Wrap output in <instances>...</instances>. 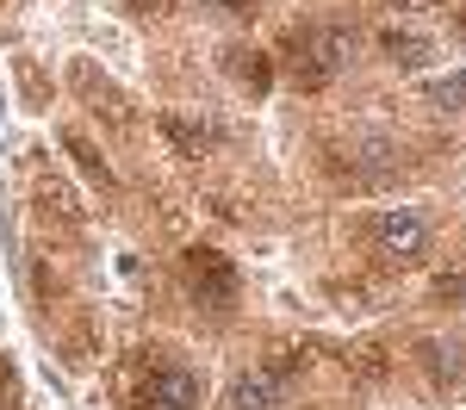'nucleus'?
I'll list each match as a JSON object with an SVG mask.
<instances>
[{
  "label": "nucleus",
  "mask_w": 466,
  "mask_h": 410,
  "mask_svg": "<svg viewBox=\"0 0 466 410\" xmlns=\"http://www.w3.org/2000/svg\"><path fill=\"white\" fill-rule=\"evenodd\" d=\"M355 44H360V37L349 32V25H299V32H287V69H292V81H299L305 94L329 87L336 75H349Z\"/></svg>",
  "instance_id": "obj_1"
},
{
  "label": "nucleus",
  "mask_w": 466,
  "mask_h": 410,
  "mask_svg": "<svg viewBox=\"0 0 466 410\" xmlns=\"http://www.w3.org/2000/svg\"><path fill=\"white\" fill-rule=\"evenodd\" d=\"M131 405L137 410H193L199 405V373L168 367V361H137L131 367Z\"/></svg>",
  "instance_id": "obj_2"
},
{
  "label": "nucleus",
  "mask_w": 466,
  "mask_h": 410,
  "mask_svg": "<svg viewBox=\"0 0 466 410\" xmlns=\"http://www.w3.org/2000/svg\"><path fill=\"white\" fill-rule=\"evenodd\" d=\"M367 236H373V249L398 267H417V261L430 255V224L417 218L410 205H392V212H380V218L367 224Z\"/></svg>",
  "instance_id": "obj_3"
},
{
  "label": "nucleus",
  "mask_w": 466,
  "mask_h": 410,
  "mask_svg": "<svg viewBox=\"0 0 466 410\" xmlns=\"http://www.w3.org/2000/svg\"><path fill=\"white\" fill-rule=\"evenodd\" d=\"M180 274H187L193 298H199V305H212V311L237 298V261L218 255V249H206V243H193V249L180 255Z\"/></svg>",
  "instance_id": "obj_4"
},
{
  "label": "nucleus",
  "mask_w": 466,
  "mask_h": 410,
  "mask_svg": "<svg viewBox=\"0 0 466 410\" xmlns=\"http://www.w3.org/2000/svg\"><path fill=\"white\" fill-rule=\"evenodd\" d=\"M162 137L175 144V155H206L212 149V125L187 118V112H162Z\"/></svg>",
  "instance_id": "obj_5"
},
{
  "label": "nucleus",
  "mask_w": 466,
  "mask_h": 410,
  "mask_svg": "<svg viewBox=\"0 0 466 410\" xmlns=\"http://www.w3.org/2000/svg\"><path fill=\"white\" fill-rule=\"evenodd\" d=\"M280 405V379L261 367V373H243L237 385H230V410H274Z\"/></svg>",
  "instance_id": "obj_6"
},
{
  "label": "nucleus",
  "mask_w": 466,
  "mask_h": 410,
  "mask_svg": "<svg viewBox=\"0 0 466 410\" xmlns=\"http://www.w3.org/2000/svg\"><path fill=\"white\" fill-rule=\"evenodd\" d=\"M37 205H44V218H63V224L87 218V212H81V199H75V186L63 181V175H44V181H37Z\"/></svg>",
  "instance_id": "obj_7"
},
{
  "label": "nucleus",
  "mask_w": 466,
  "mask_h": 410,
  "mask_svg": "<svg viewBox=\"0 0 466 410\" xmlns=\"http://www.w3.org/2000/svg\"><path fill=\"white\" fill-rule=\"evenodd\" d=\"M417 361H423V373H430V385H454L461 379V342H417Z\"/></svg>",
  "instance_id": "obj_8"
},
{
  "label": "nucleus",
  "mask_w": 466,
  "mask_h": 410,
  "mask_svg": "<svg viewBox=\"0 0 466 410\" xmlns=\"http://www.w3.org/2000/svg\"><path fill=\"white\" fill-rule=\"evenodd\" d=\"M224 69L237 75V81H249L255 94H268V56H261V50H243V44H230V50H224Z\"/></svg>",
  "instance_id": "obj_9"
},
{
  "label": "nucleus",
  "mask_w": 466,
  "mask_h": 410,
  "mask_svg": "<svg viewBox=\"0 0 466 410\" xmlns=\"http://www.w3.org/2000/svg\"><path fill=\"white\" fill-rule=\"evenodd\" d=\"M63 149H69V155H75V168H81V175H87V181L112 186V168H106V155H100V149L87 144V137H81V131H63Z\"/></svg>",
  "instance_id": "obj_10"
},
{
  "label": "nucleus",
  "mask_w": 466,
  "mask_h": 410,
  "mask_svg": "<svg viewBox=\"0 0 466 410\" xmlns=\"http://www.w3.org/2000/svg\"><path fill=\"white\" fill-rule=\"evenodd\" d=\"M380 50L392 56L398 69H417V63L430 56V44H423V37H410V32H380Z\"/></svg>",
  "instance_id": "obj_11"
},
{
  "label": "nucleus",
  "mask_w": 466,
  "mask_h": 410,
  "mask_svg": "<svg viewBox=\"0 0 466 410\" xmlns=\"http://www.w3.org/2000/svg\"><path fill=\"white\" fill-rule=\"evenodd\" d=\"M342 361H349L360 379H386V348H380V342H360V348H349Z\"/></svg>",
  "instance_id": "obj_12"
},
{
  "label": "nucleus",
  "mask_w": 466,
  "mask_h": 410,
  "mask_svg": "<svg viewBox=\"0 0 466 410\" xmlns=\"http://www.w3.org/2000/svg\"><path fill=\"white\" fill-rule=\"evenodd\" d=\"M13 69H19V87H25V100H32V106H50V87H44V69H37L32 56H19Z\"/></svg>",
  "instance_id": "obj_13"
},
{
  "label": "nucleus",
  "mask_w": 466,
  "mask_h": 410,
  "mask_svg": "<svg viewBox=\"0 0 466 410\" xmlns=\"http://www.w3.org/2000/svg\"><path fill=\"white\" fill-rule=\"evenodd\" d=\"M430 100L448 112H466V75H448V81H430Z\"/></svg>",
  "instance_id": "obj_14"
},
{
  "label": "nucleus",
  "mask_w": 466,
  "mask_h": 410,
  "mask_svg": "<svg viewBox=\"0 0 466 410\" xmlns=\"http://www.w3.org/2000/svg\"><path fill=\"white\" fill-rule=\"evenodd\" d=\"M435 305H466V261H461V267H448V274L435 280Z\"/></svg>",
  "instance_id": "obj_15"
},
{
  "label": "nucleus",
  "mask_w": 466,
  "mask_h": 410,
  "mask_svg": "<svg viewBox=\"0 0 466 410\" xmlns=\"http://www.w3.org/2000/svg\"><path fill=\"white\" fill-rule=\"evenodd\" d=\"M268 373H274V379L287 385L292 373H305V355H299V348H274V361H268Z\"/></svg>",
  "instance_id": "obj_16"
},
{
  "label": "nucleus",
  "mask_w": 466,
  "mask_h": 410,
  "mask_svg": "<svg viewBox=\"0 0 466 410\" xmlns=\"http://www.w3.org/2000/svg\"><path fill=\"white\" fill-rule=\"evenodd\" d=\"M19 405V373H13V361L0 355V410H13Z\"/></svg>",
  "instance_id": "obj_17"
},
{
  "label": "nucleus",
  "mask_w": 466,
  "mask_h": 410,
  "mask_svg": "<svg viewBox=\"0 0 466 410\" xmlns=\"http://www.w3.org/2000/svg\"><path fill=\"white\" fill-rule=\"evenodd\" d=\"M392 13H430V6H448V0H386Z\"/></svg>",
  "instance_id": "obj_18"
},
{
  "label": "nucleus",
  "mask_w": 466,
  "mask_h": 410,
  "mask_svg": "<svg viewBox=\"0 0 466 410\" xmlns=\"http://www.w3.org/2000/svg\"><path fill=\"white\" fill-rule=\"evenodd\" d=\"M224 13H237V19H255V0H218Z\"/></svg>",
  "instance_id": "obj_19"
},
{
  "label": "nucleus",
  "mask_w": 466,
  "mask_h": 410,
  "mask_svg": "<svg viewBox=\"0 0 466 410\" xmlns=\"http://www.w3.org/2000/svg\"><path fill=\"white\" fill-rule=\"evenodd\" d=\"M175 0H131V13H168Z\"/></svg>",
  "instance_id": "obj_20"
},
{
  "label": "nucleus",
  "mask_w": 466,
  "mask_h": 410,
  "mask_svg": "<svg viewBox=\"0 0 466 410\" xmlns=\"http://www.w3.org/2000/svg\"><path fill=\"white\" fill-rule=\"evenodd\" d=\"M323 410H349V405H323Z\"/></svg>",
  "instance_id": "obj_21"
}]
</instances>
